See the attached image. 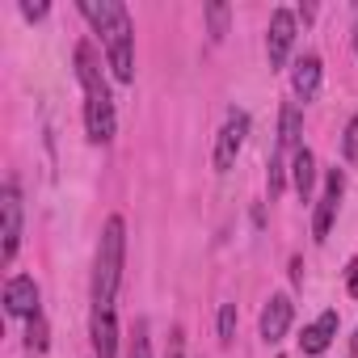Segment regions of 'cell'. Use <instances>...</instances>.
Here are the masks:
<instances>
[{
	"label": "cell",
	"instance_id": "obj_1",
	"mask_svg": "<svg viewBox=\"0 0 358 358\" xmlns=\"http://www.w3.org/2000/svg\"><path fill=\"white\" fill-rule=\"evenodd\" d=\"M80 13L93 22V30L106 43V59L114 68V76L127 85L135 80V30H131V13L118 0H80Z\"/></svg>",
	"mask_w": 358,
	"mask_h": 358
},
{
	"label": "cell",
	"instance_id": "obj_2",
	"mask_svg": "<svg viewBox=\"0 0 358 358\" xmlns=\"http://www.w3.org/2000/svg\"><path fill=\"white\" fill-rule=\"evenodd\" d=\"M76 76L85 85V131H89L93 143H110L114 139V101H110L101 64H97L89 43L76 47Z\"/></svg>",
	"mask_w": 358,
	"mask_h": 358
},
{
	"label": "cell",
	"instance_id": "obj_3",
	"mask_svg": "<svg viewBox=\"0 0 358 358\" xmlns=\"http://www.w3.org/2000/svg\"><path fill=\"white\" fill-rule=\"evenodd\" d=\"M122 253H127V224L110 215L101 228L97 262H93V308H114V295L122 282Z\"/></svg>",
	"mask_w": 358,
	"mask_h": 358
},
{
	"label": "cell",
	"instance_id": "obj_4",
	"mask_svg": "<svg viewBox=\"0 0 358 358\" xmlns=\"http://www.w3.org/2000/svg\"><path fill=\"white\" fill-rule=\"evenodd\" d=\"M245 135H249V114L245 110H232L228 114V122L220 127V135H215V169L220 173H228L232 164H236V156H241V148H245Z\"/></svg>",
	"mask_w": 358,
	"mask_h": 358
},
{
	"label": "cell",
	"instance_id": "obj_5",
	"mask_svg": "<svg viewBox=\"0 0 358 358\" xmlns=\"http://www.w3.org/2000/svg\"><path fill=\"white\" fill-rule=\"evenodd\" d=\"M0 215H5V245H0V257H5V266L17 257V245H22V194H17V182L5 186V194H0Z\"/></svg>",
	"mask_w": 358,
	"mask_h": 358
},
{
	"label": "cell",
	"instance_id": "obj_6",
	"mask_svg": "<svg viewBox=\"0 0 358 358\" xmlns=\"http://www.w3.org/2000/svg\"><path fill=\"white\" fill-rule=\"evenodd\" d=\"M341 190H345V177L341 169H329V182H324V194L316 199V215H312V241H324L329 228H333V215L341 207Z\"/></svg>",
	"mask_w": 358,
	"mask_h": 358
},
{
	"label": "cell",
	"instance_id": "obj_7",
	"mask_svg": "<svg viewBox=\"0 0 358 358\" xmlns=\"http://www.w3.org/2000/svg\"><path fill=\"white\" fill-rule=\"evenodd\" d=\"M5 312L9 316H26V320L38 316V282L30 274H13L5 282Z\"/></svg>",
	"mask_w": 358,
	"mask_h": 358
},
{
	"label": "cell",
	"instance_id": "obj_8",
	"mask_svg": "<svg viewBox=\"0 0 358 358\" xmlns=\"http://www.w3.org/2000/svg\"><path fill=\"white\" fill-rule=\"evenodd\" d=\"M291 43H295V13H291V9H278V13L270 17V38H266L270 68H282V64H287Z\"/></svg>",
	"mask_w": 358,
	"mask_h": 358
},
{
	"label": "cell",
	"instance_id": "obj_9",
	"mask_svg": "<svg viewBox=\"0 0 358 358\" xmlns=\"http://www.w3.org/2000/svg\"><path fill=\"white\" fill-rule=\"evenodd\" d=\"M291 316H295V303H291V295H270V303L262 308V337L274 345V341H282L287 337V329H291Z\"/></svg>",
	"mask_w": 358,
	"mask_h": 358
},
{
	"label": "cell",
	"instance_id": "obj_10",
	"mask_svg": "<svg viewBox=\"0 0 358 358\" xmlns=\"http://www.w3.org/2000/svg\"><path fill=\"white\" fill-rule=\"evenodd\" d=\"M114 350H118L114 308H93V358H114Z\"/></svg>",
	"mask_w": 358,
	"mask_h": 358
},
{
	"label": "cell",
	"instance_id": "obj_11",
	"mask_svg": "<svg viewBox=\"0 0 358 358\" xmlns=\"http://www.w3.org/2000/svg\"><path fill=\"white\" fill-rule=\"evenodd\" d=\"M320 55H303L299 64H295V72H291V89H295V97L299 101H316V93H320Z\"/></svg>",
	"mask_w": 358,
	"mask_h": 358
},
{
	"label": "cell",
	"instance_id": "obj_12",
	"mask_svg": "<svg viewBox=\"0 0 358 358\" xmlns=\"http://www.w3.org/2000/svg\"><path fill=\"white\" fill-rule=\"evenodd\" d=\"M333 337H337V312H320V316H316V320L303 329V337H299V350H303V354H324Z\"/></svg>",
	"mask_w": 358,
	"mask_h": 358
},
{
	"label": "cell",
	"instance_id": "obj_13",
	"mask_svg": "<svg viewBox=\"0 0 358 358\" xmlns=\"http://www.w3.org/2000/svg\"><path fill=\"white\" fill-rule=\"evenodd\" d=\"M299 135H303V114L295 101H287L278 114V152H299Z\"/></svg>",
	"mask_w": 358,
	"mask_h": 358
},
{
	"label": "cell",
	"instance_id": "obj_14",
	"mask_svg": "<svg viewBox=\"0 0 358 358\" xmlns=\"http://www.w3.org/2000/svg\"><path fill=\"white\" fill-rule=\"evenodd\" d=\"M291 177H295L299 199L308 203V199H312V186H316V156H312L308 148H299V152H295V160H291Z\"/></svg>",
	"mask_w": 358,
	"mask_h": 358
},
{
	"label": "cell",
	"instance_id": "obj_15",
	"mask_svg": "<svg viewBox=\"0 0 358 358\" xmlns=\"http://www.w3.org/2000/svg\"><path fill=\"white\" fill-rule=\"evenodd\" d=\"M228 17H232V9L224 5V0H211V5H207V26H211V38H215V43H224Z\"/></svg>",
	"mask_w": 358,
	"mask_h": 358
},
{
	"label": "cell",
	"instance_id": "obj_16",
	"mask_svg": "<svg viewBox=\"0 0 358 358\" xmlns=\"http://www.w3.org/2000/svg\"><path fill=\"white\" fill-rule=\"evenodd\" d=\"M232 337H236V303H224L220 308V341L232 345Z\"/></svg>",
	"mask_w": 358,
	"mask_h": 358
},
{
	"label": "cell",
	"instance_id": "obj_17",
	"mask_svg": "<svg viewBox=\"0 0 358 358\" xmlns=\"http://www.w3.org/2000/svg\"><path fill=\"white\" fill-rule=\"evenodd\" d=\"M127 358H152V341H148V324H143V320L135 324V337H131Z\"/></svg>",
	"mask_w": 358,
	"mask_h": 358
},
{
	"label": "cell",
	"instance_id": "obj_18",
	"mask_svg": "<svg viewBox=\"0 0 358 358\" xmlns=\"http://www.w3.org/2000/svg\"><path fill=\"white\" fill-rule=\"evenodd\" d=\"M26 337H30L26 345H30L34 354H43V350H47V320H43V316H34V320H30V333H26Z\"/></svg>",
	"mask_w": 358,
	"mask_h": 358
},
{
	"label": "cell",
	"instance_id": "obj_19",
	"mask_svg": "<svg viewBox=\"0 0 358 358\" xmlns=\"http://www.w3.org/2000/svg\"><path fill=\"white\" fill-rule=\"evenodd\" d=\"M341 152H345V160H358V114H354V118H350V127H345Z\"/></svg>",
	"mask_w": 358,
	"mask_h": 358
},
{
	"label": "cell",
	"instance_id": "obj_20",
	"mask_svg": "<svg viewBox=\"0 0 358 358\" xmlns=\"http://www.w3.org/2000/svg\"><path fill=\"white\" fill-rule=\"evenodd\" d=\"M278 194H282V152L270 156V199H278Z\"/></svg>",
	"mask_w": 358,
	"mask_h": 358
},
{
	"label": "cell",
	"instance_id": "obj_21",
	"mask_svg": "<svg viewBox=\"0 0 358 358\" xmlns=\"http://www.w3.org/2000/svg\"><path fill=\"white\" fill-rule=\"evenodd\" d=\"M182 345H186V333L173 329V333H169V358H182Z\"/></svg>",
	"mask_w": 358,
	"mask_h": 358
},
{
	"label": "cell",
	"instance_id": "obj_22",
	"mask_svg": "<svg viewBox=\"0 0 358 358\" xmlns=\"http://www.w3.org/2000/svg\"><path fill=\"white\" fill-rule=\"evenodd\" d=\"M22 17H30V22L47 17V5H30V0H26V5H22Z\"/></svg>",
	"mask_w": 358,
	"mask_h": 358
},
{
	"label": "cell",
	"instance_id": "obj_23",
	"mask_svg": "<svg viewBox=\"0 0 358 358\" xmlns=\"http://www.w3.org/2000/svg\"><path fill=\"white\" fill-rule=\"evenodd\" d=\"M350 295H354V299H358V262H354V266H350Z\"/></svg>",
	"mask_w": 358,
	"mask_h": 358
},
{
	"label": "cell",
	"instance_id": "obj_24",
	"mask_svg": "<svg viewBox=\"0 0 358 358\" xmlns=\"http://www.w3.org/2000/svg\"><path fill=\"white\" fill-rule=\"evenodd\" d=\"M354 55H358V26H354Z\"/></svg>",
	"mask_w": 358,
	"mask_h": 358
},
{
	"label": "cell",
	"instance_id": "obj_25",
	"mask_svg": "<svg viewBox=\"0 0 358 358\" xmlns=\"http://www.w3.org/2000/svg\"><path fill=\"white\" fill-rule=\"evenodd\" d=\"M354 354H358V333H354Z\"/></svg>",
	"mask_w": 358,
	"mask_h": 358
}]
</instances>
